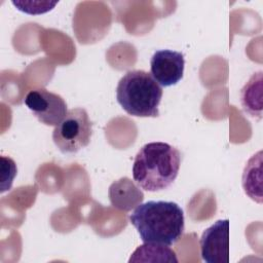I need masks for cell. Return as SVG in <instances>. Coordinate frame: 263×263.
I'll return each instance as SVG.
<instances>
[{
	"label": "cell",
	"mask_w": 263,
	"mask_h": 263,
	"mask_svg": "<svg viewBox=\"0 0 263 263\" xmlns=\"http://www.w3.org/2000/svg\"><path fill=\"white\" fill-rule=\"evenodd\" d=\"M129 221L145 243L172 246L182 237L185 229L184 212L173 201L140 203L129 216Z\"/></svg>",
	"instance_id": "6da1fadb"
},
{
	"label": "cell",
	"mask_w": 263,
	"mask_h": 263,
	"mask_svg": "<svg viewBox=\"0 0 263 263\" xmlns=\"http://www.w3.org/2000/svg\"><path fill=\"white\" fill-rule=\"evenodd\" d=\"M181 165L180 151L164 142L147 143L136 154L133 178L142 189L156 192L170 187Z\"/></svg>",
	"instance_id": "7a4b0ae2"
},
{
	"label": "cell",
	"mask_w": 263,
	"mask_h": 263,
	"mask_svg": "<svg viewBox=\"0 0 263 263\" xmlns=\"http://www.w3.org/2000/svg\"><path fill=\"white\" fill-rule=\"evenodd\" d=\"M162 88L143 70H133L124 74L116 87V100L129 115L137 117H157Z\"/></svg>",
	"instance_id": "3957f363"
},
{
	"label": "cell",
	"mask_w": 263,
	"mask_h": 263,
	"mask_svg": "<svg viewBox=\"0 0 263 263\" xmlns=\"http://www.w3.org/2000/svg\"><path fill=\"white\" fill-rule=\"evenodd\" d=\"M91 135L92 123L87 112L83 108H74L55 125L52 140L62 153H76L89 144Z\"/></svg>",
	"instance_id": "277c9868"
},
{
	"label": "cell",
	"mask_w": 263,
	"mask_h": 263,
	"mask_svg": "<svg viewBox=\"0 0 263 263\" xmlns=\"http://www.w3.org/2000/svg\"><path fill=\"white\" fill-rule=\"evenodd\" d=\"M26 106L37 119L46 125H57L67 114L64 99L44 88L30 90L25 98Z\"/></svg>",
	"instance_id": "5b68a950"
},
{
	"label": "cell",
	"mask_w": 263,
	"mask_h": 263,
	"mask_svg": "<svg viewBox=\"0 0 263 263\" xmlns=\"http://www.w3.org/2000/svg\"><path fill=\"white\" fill-rule=\"evenodd\" d=\"M200 255L206 263L229 262V221L218 220L200 237Z\"/></svg>",
	"instance_id": "8992f818"
},
{
	"label": "cell",
	"mask_w": 263,
	"mask_h": 263,
	"mask_svg": "<svg viewBox=\"0 0 263 263\" xmlns=\"http://www.w3.org/2000/svg\"><path fill=\"white\" fill-rule=\"evenodd\" d=\"M184 68V54L172 49L156 50L150 60V74L163 87L176 85L183 78Z\"/></svg>",
	"instance_id": "52a82bcc"
},
{
	"label": "cell",
	"mask_w": 263,
	"mask_h": 263,
	"mask_svg": "<svg viewBox=\"0 0 263 263\" xmlns=\"http://www.w3.org/2000/svg\"><path fill=\"white\" fill-rule=\"evenodd\" d=\"M111 204L121 211H129L138 206L143 198V192L126 177L113 182L109 187Z\"/></svg>",
	"instance_id": "ba28073f"
},
{
	"label": "cell",
	"mask_w": 263,
	"mask_h": 263,
	"mask_svg": "<svg viewBox=\"0 0 263 263\" xmlns=\"http://www.w3.org/2000/svg\"><path fill=\"white\" fill-rule=\"evenodd\" d=\"M262 71L254 73L240 89V104L245 113L253 118H262L263 76Z\"/></svg>",
	"instance_id": "9c48e42d"
},
{
	"label": "cell",
	"mask_w": 263,
	"mask_h": 263,
	"mask_svg": "<svg viewBox=\"0 0 263 263\" xmlns=\"http://www.w3.org/2000/svg\"><path fill=\"white\" fill-rule=\"evenodd\" d=\"M242 188L251 199L262 203V151L248 160L242 173Z\"/></svg>",
	"instance_id": "30bf717a"
},
{
	"label": "cell",
	"mask_w": 263,
	"mask_h": 263,
	"mask_svg": "<svg viewBox=\"0 0 263 263\" xmlns=\"http://www.w3.org/2000/svg\"><path fill=\"white\" fill-rule=\"evenodd\" d=\"M178 262L173 250L163 245L145 243L138 247L132 254L128 262Z\"/></svg>",
	"instance_id": "8fae6325"
},
{
	"label": "cell",
	"mask_w": 263,
	"mask_h": 263,
	"mask_svg": "<svg viewBox=\"0 0 263 263\" xmlns=\"http://www.w3.org/2000/svg\"><path fill=\"white\" fill-rule=\"evenodd\" d=\"M17 10L28 14H42L50 11L58 1H12L11 2Z\"/></svg>",
	"instance_id": "7c38bea8"
},
{
	"label": "cell",
	"mask_w": 263,
	"mask_h": 263,
	"mask_svg": "<svg viewBox=\"0 0 263 263\" xmlns=\"http://www.w3.org/2000/svg\"><path fill=\"white\" fill-rule=\"evenodd\" d=\"M1 161H2L1 192H4V191L10 189L17 170H16L15 162L11 158L1 156Z\"/></svg>",
	"instance_id": "4fadbf2b"
}]
</instances>
